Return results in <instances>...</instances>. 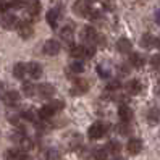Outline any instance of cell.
Returning <instances> with one entry per match:
<instances>
[{
	"mask_svg": "<svg viewBox=\"0 0 160 160\" xmlns=\"http://www.w3.org/2000/svg\"><path fill=\"white\" fill-rule=\"evenodd\" d=\"M108 128H110V125H105V123H100V121H97V123L91 125V128H89V131H88V136H89L91 141H97V139H100L102 136L107 134Z\"/></svg>",
	"mask_w": 160,
	"mask_h": 160,
	"instance_id": "obj_1",
	"label": "cell"
},
{
	"mask_svg": "<svg viewBox=\"0 0 160 160\" xmlns=\"http://www.w3.org/2000/svg\"><path fill=\"white\" fill-rule=\"evenodd\" d=\"M91 12H92V8L89 7L88 0H76L73 5V13L79 18H89Z\"/></svg>",
	"mask_w": 160,
	"mask_h": 160,
	"instance_id": "obj_2",
	"label": "cell"
},
{
	"mask_svg": "<svg viewBox=\"0 0 160 160\" xmlns=\"http://www.w3.org/2000/svg\"><path fill=\"white\" fill-rule=\"evenodd\" d=\"M16 29H18V34H20L21 39H31L32 34H34L32 24H31L29 21H26V20H23V21L18 23V28H16Z\"/></svg>",
	"mask_w": 160,
	"mask_h": 160,
	"instance_id": "obj_3",
	"label": "cell"
},
{
	"mask_svg": "<svg viewBox=\"0 0 160 160\" xmlns=\"http://www.w3.org/2000/svg\"><path fill=\"white\" fill-rule=\"evenodd\" d=\"M45 20H47V23L50 24V28H53V29H55V28L58 26L60 20H62V10H60V8H52V10L47 12Z\"/></svg>",
	"mask_w": 160,
	"mask_h": 160,
	"instance_id": "obj_4",
	"label": "cell"
},
{
	"mask_svg": "<svg viewBox=\"0 0 160 160\" xmlns=\"http://www.w3.org/2000/svg\"><path fill=\"white\" fill-rule=\"evenodd\" d=\"M89 91V82L86 79H74V84H73V88H71V94L73 96H82V94H86Z\"/></svg>",
	"mask_w": 160,
	"mask_h": 160,
	"instance_id": "obj_5",
	"label": "cell"
},
{
	"mask_svg": "<svg viewBox=\"0 0 160 160\" xmlns=\"http://www.w3.org/2000/svg\"><path fill=\"white\" fill-rule=\"evenodd\" d=\"M42 50L45 55H49V57H53V55H57L60 52V42L55 41V39H49L44 42V47Z\"/></svg>",
	"mask_w": 160,
	"mask_h": 160,
	"instance_id": "obj_6",
	"label": "cell"
},
{
	"mask_svg": "<svg viewBox=\"0 0 160 160\" xmlns=\"http://www.w3.org/2000/svg\"><path fill=\"white\" fill-rule=\"evenodd\" d=\"M126 149H128V152L131 155H138L141 150H142V141H141L139 138H131L128 141V144H126Z\"/></svg>",
	"mask_w": 160,
	"mask_h": 160,
	"instance_id": "obj_7",
	"label": "cell"
},
{
	"mask_svg": "<svg viewBox=\"0 0 160 160\" xmlns=\"http://www.w3.org/2000/svg\"><path fill=\"white\" fill-rule=\"evenodd\" d=\"M118 117H120L121 121L131 123V120H133L134 113H133V110H131V107H128L126 103H121V105L118 107Z\"/></svg>",
	"mask_w": 160,
	"mask_h": 160,
	"instance_id": "obj_8",
	"label": "cell"
},
{
	"mask_svg": "<svg viewBox=\"0 0 160 160\" xmlns=\"http://www.w3.org/2000/svg\"><path fill=\"white\" fill-rule=\"evenodd\" d=\"M37 92L42 99H52L53 94H55V88L49 82H42L41 86H37Z\"/></svg>",
	"mask_w": 160,
	"mask_h": 160,
	"instance_id": "obj_9",
	"label": "cell"
},
{
	"mask_svg": "<svg viewBox=\"0 0 160 160\" xmlns=\"http://www.w3.org/2000/svg\"><path fill=\"white\" fill-rule=\"evenodd\" d=\"M96 37H97V31H96V28H94V26H84L82 28V31H81V39L82 41L94 44Z\"/></svg>",
	"mask_w": 160,
	"mask_h": 160,
	"instance_id": "obj_10",
	"label": "cell"
},
{
	"mask_svg": "<svg viewBox=\"0 0 160 160\" xmlns=\"http://www.w3.org/2000/svg\"><path fill=\"white\" fill-rule=\"evenodd\" d=\"M28 74H29L32 79H41L42 78V67H41V63H37V62L28 63Z\"/></svg>",
	"mask_w": 160,
	"mask_h": 160,
	"instance_id": "obj_11",
	"label": "cell"
},
{
	"mask_svg": "<svg viewBox=\"0 0 160 160\" xmlns=\"http://www.w3.org/2000/svg\"><path fill=\"white\" fill-rule=\"evenodd\" d=\"M141 47L142 49H152V47H157V37L152 36V34H142V37H141V41H139Z\"/></svg>",
	"mask_w": 160,
	"mask_h": 160,
	"instance_id": "obj_12",
	"label": "cell"
},
{
	"mask_svg": "<svg viewBox=\"0 0 160 160\" xmlns=\"http://www.w3.org/2000/svg\"><path fill=\"white\" fill-rule=\"evenodd\" d=\"M129 63H131V67H134V68H142L144 67V63H146V58H144V55L142 53H138V52H131L129 53Z\"/></svg>",
	"mask_w": 160,
	"mask_h": 160,
	"instance_id": "obj_13",
	"label": "cell"
},
{
	"mask_svg": "<svg viewBox=\"0 0 160 160\" xmlns=\"http://www.w3.org/2000/svg\"><path fill=\"white\" fill-rule=\"evenodd\" d=\"M2 26L5 28V29H15V28L18 26V20H16V16L12 15V13H5L3 18H2Z\"/></svg>",
	"mask_w": 160,
	"mask_h": 160,
	"instance_id": "obj_14",
	"label": "cell"
},
{
	"mask_svg": "<svg viewBox=\"0 0 160 160\" xmlns=\"http://www.w3.org/2000/svg\"><path fill=\"white\" fill-rule=\"evenodd\" d=\"M73 37H74V28H73L71 24H67V26H63L62 29H60V39H62V41L71 44Z\"/></svg>",
	"mask_w": 160,
	"mask_h": 160,
	"instance_id": "obj_15",
	"label": "cell"
},
{
	"mask_svg": "<svg viewBox=\"0 0 160 160\" xmlns=\"http://www.w3.org/2000/svg\"><path fill=\"white\" fill-rule=\"evenodd\" d=\"M117 49L121 53H131L133 44H131V41L128 39V37H120V39L117 41Z\"/></svg>",
	"mask_w": 160,
	"mask_h": 160,
	"instance_id": "obj_16",
	"label": "cell"
},
{
	"mask_svg": "<svg viewBox=\"0 0 160 160\" xmlns=\"http://www.w3.org/2000/svg\"><path fill=\"white\" fill-rule=\"evenodd\" d=\"M146 118H147V123L149 125H157L158 121H160V108L158 107H150L147 110Z\"/></svg>",
	"mask_w": 160,
	"mask_h": 160,
	"instance_id": "obj_17",
	"label": "cell"
},
{
	"mask_svg": "<svg viewBox=\"0 0 160 160\" xmlns=\"http://www.w3.org/2000/svg\"><path fill=\"white\" fill-rule=\"evenodd\" d=\"M126 91H128V94H131V96H138V94L142 92V84H141V81H138V79H131L126 84Z\"/></svg>",
	"mask_w": 160,
	"mask_h": 160,
	"instance_id": "obj_18",
	"label": "cell"
},
{
	"mask_svg": "<svg viewBox=\"0 0 160 160\" xmlns=\"http://www.w3.org/2000/svg\"><path fill=\"white\" fill-rule=\"evenodd\" d=\"M41 2L39 0H28V3H26V12L28 15H31V16H36V15H39L41 13Z\"/></svg>",
	"mask_w": 160,
	"mask_h": 160,
	"instance_id": "obj_19",
	"label": "cell"
},
{
	"mask_svg": "<svg viewBox=\"0 0 160 160\" xmlns=\"http://www.w3.org/2000/svg\"><path fill=\"white\" fill-rule=\"evenodd\" d=\"M3 100L5 103H8V105H16L18 102H20V92L18 91H8L3 94Z\"/></svg>",
	"mask_w": 160,
	"mask_h": 160,
	"instance_id": "obj_20",
	"label": "cell"
},
{
	"mask_svg": "<svg viewBox=\"0 0 160 160\" xmlns=\"http://www.w3.org/2000/svg\"><path fill=\"white\" fill-rule=\"evenodd\" d=\"M28 73V65L23 63V62H18L15 67H13V76L18 78V79H23Z\"/></svg>",
	"mask_w": 160,
	"mask_h": 160,
	"instance_id": "obj_21",
	"label": "cell"
},
{
	"mask_svg": "<svg viewBox=\"0 0 160 160\" xmlns=\"http://www.w3.org/2000/svg\"><path fill=\"white\" fill-rule=\"evenodd\" d=\"M21 92L24 94L26 97H32V96H36V92H37V86H36L34 82L28 81V82H24V84H23Z\"/></svg>",
	"mask_w": 160,
	"mask_h": 160,
	"instance_id": "obj_22",
	"label": "cell"
},
{
	"mask_svg": "<svg viewBox=\"0 0 160 160\" xmlns=\"http://www.w3.org/2000/svg\"><path fill=\"white\" fill-rule=\"evenodd\" d=\"M53 115H55V110L50 107V103H47V105H44L39 110V118L41 120H50Z\"/></svg>",
	"mask_w": 160,
	"mask_h": 160,
	"instance_id": "obj_23",
	"label": "cell"
},
{
	"mask_svg": "<svg viewBox=\"0 0 160 160\" xmlns=\"http://www.w3.org/2000/svg\"><path fill=\"white\" fill-rule=\"evenodd\" d=\"M70 70L73 73H82L84 71V62H82V58H74L70 63Z\"/></svg>",
	"mask_w": 160,
	"mask_h": 160,
	"instance_id": "obj_24",
	"label": "cell"
},
{
	"mask_svg": "<svg viewBox=\"0 0 160 160\" xmlns=\"http://www.w3.org/2000/svg\"><path fill=\"white\" fill-rule=\"evenodd\" d=\"M97 73H99V76H100V78H105V79H108L110 73H112V70H110V65H107V63H100L99 67H97Z\"/></svg>",
	"mask_w": 160,
	"mask_h": 160,
	"instance_id": "obj_25",
	"label": "cell"
},
{
	"mask_svg": "<svg viewBox=\"0 0 160 160\" xmlns=\"http://www.w3.org/2000/svg\"><path fill=\"white\" fill-rule=\"evenodd\" d=\"M70 53L74 58H82L84 57V45H71Z\"/></svg>",
	"mask_w": 160,
	"mask_h": 160,
	"instance_id": "obj_26",
	"label": "cell"
},
{
	"mask_svg": "<svg viewBox=\"0 0 160 160\" xmlns=\"http://www.w3.org/2000/svg\"><path fill=\"white\" fill-rule=\"evenodd\" d=\"M92 155H94V160H107L108 150H107V147H103V149H96Z\"/></svg>",
	"mask_w": 160,
	"mask_h": 160,
	"instance_id": "obj_27",
	"label": "cell"
},
{
	"mask_svg": "<svg viewBox=\"0 0 160 160\" xmlns=\"http://www.w3.org/2000/svg\"><path fill=\"white\" fill-rule=\"evenodd\" d=\"M107 150H108V152H112V154H118L120 150H121V144L118 142V141L112 139V141H108V144H107Z\"/></svg>",
	"mask_w": 160,
	"mask_h": 160,
	"instance_id": "obj_28",
	"label": "cell"
},
{
	"mask_svg": "<svg viewBox=\"0 0 160 160\" xmlns=\"http://www.w3.org/2000/svg\"><path fill=\"white\" fill-rule=\"evenodd\" d=\"M131 131H133V128H131V123H126V121H121L120 126H118V133L121 136H128Z\"/></svg>",
	"mask_w": 160,
	"mask_h": 160,
	"instance_id": "obj_29",
	"label": "cell"
},
{
	"mask_svg": "<svg viewBox=\"0 0 160 160\" xmlns=\"http://www.w3.org/2000/svg\"><path fill=\"white\" fill-rule=\"evenodd\" d=\"M3 160H20V152L15 149H8L3 154Z\"/></svg>",
	"mask_w": 160,
	"mask_h": 160,
	"instance_id": "obj_30",
	"label": "cell"
},
{
	"mask_svg": "<svg viewBox=\"0 0 160 160\" xmlns=\"http://www.w3.org/2000/svg\"><path fill=\"white\" fill-rule=\"evenodd\" d=\"M120 88H121V82H120V79H110V81L107 82V89H108V92L120 91Z\"/></svg>",
	"mask_w": 160,
	"mask_h": 160,
	"instance_id": "obj_31",
	"label": "cell"
},
{
	"mask_svg": "<svg viewBox=\"0 0 160 160\" xmlns=\"http://www.w3.org/2000/svg\"><path fill=\"white\" fill-rule=\"evenodd\" d=\"M23 118L28 121H32V123H37V115L34 110H24L23 112Z\"/></svg>",
	"mask_w": 160,
	"mask_h": 160,
	"instance_id": "obj_32",
	"label": "cell"
},
{
	"mask_svg": "<svg viewBox=\"0 0 160 160\" xmlns=\"http://www.w3.org/2000/svg\"><path fill=\"white\" fill-rule=\"evenodd\" d=\"M50 107L55 110V113H58V112H62L65 108V102L63 100H52L50 102Z\"/></svg>",
	"mask_w": 160,
	"mask_h": 160,
	"instance_id": "obj_33",
	"label": "cell"
},
{
	"mask_svg": "<svg viewBox=\"0 0 160 160\" xmlns=\"http://www.w3.org/2000/svg\"><path fill=\"white\" fill-rule=\"evenodd\" d=\"M94 53H96V44H91L88 47H84V57L86 58H92Z\"/></svg>",
	"mask_w": 160,
	"mask_h": 160,
	"instance_id": "obj_34",
	"label": "cell"
},
{
	"mask_svg": "<svg viewBox=\"0 0 160 160\" xmlns=\"http://www.w3.org/2000/svg\"><path fill=\"white\" fill-rule=\"evenodd\" d=\"M150 65H152L157 71H160V53L152 55V58H150Z\"/></svg>",
	"mask_w": 160,
	"mask_h": 160,
	"instance_id": "obj_35",
	"label": "cell"
},
{
	"mask_svg": "<svg viewBox=\"0 0 160 160\" xmlns=\"http://www.w3.org/2000/svg\"><path fill=\"white\" fill-rule=\"evenodd\" d=\"M89 18H91V21L99 23V21H102V13H100L99 10H92L91 15H89Z\"/></svg>",
	"mask_w": 160,
	"mask_h": 160,
	"instance_id": "obj_36",
	"label": "cell"
},
{
	"mask_svg": "<svg viewBox=\"0 0 160 160\" xmlns=\"http://www.w3.org/2000/svg\"><path fill=\"white\" fill-rule=\"evenodd\" d=\"M129 71H131V68L128 67V63H121L120 67H118V73L121 74V76H128Z\"/></svg>",
	"mask_w": 160,
	"mask_h": 160,
	"instance_id": "obj_37",
	"label": "cell"
},
{
	"mask_svg": "<svg viewBox=\"0 0 160 160\" xmlns=\"http://www.w3.org/2000/svg\"><path fill=\"white\" fill-rule=\"evenodd\" d=\"M94 44H96V47H97V45H99V47H105V37H103L102 34H97Z\"/></svg>",
	"mask_w": 160,
	"mask_h": 160,
	"instance_id": "obj_38",
	"label": "cell"
},
{
	"mask_svg": "<svg viewBox=\"0 0 160 160\" xmlns=\"http://www.w3.org/2000/svg\"><path fill=\"white\" fill-rule=\"evenodd\" d=\"M10 3L15 8H21V7H24L28 3V0H10Z\"/></svg>",
	"mask_w": 160,
	"mask_h": 160,
	"instance_id": "obj_39",
	"label": "cell"
},
{
	"mask_svg": "<svg viewBox=\"0 0 160 160\" xmlns=\"http://www.w3.org/2000/svg\"><path fill=\"white\" fill-rule=\"evenodd\" d=\"M103 8L108 10V12H113L115 10V3L112 2V0H107V2H103Z\"/></svg>",
	"mask_w": 160,
	"mask_h": 160,
	"instance_id": "obj_40",
	"label": "cell"
},
{
	"mask_svg": "<svg viewBox=\"0 0 160 160\" xmlns=\"http://www.w3.org/2000/svg\"><path fill=\"white\" fill-rule=\"evenodd\" d=\"M12 3H8V2H5V0H0V12H3V13H7V10H8V7H10Z\"/></svg>",
	"mask_w": 160,
	"mask_h": 160,
	"instance_id": "obj_41",
	"label": "cell"
},
{
	"mask_svg": "<svg viewBox=\"0 0 160 160\" xmlns=\"http://www.w3.org/2000/svg\"><path fill=\"white\" fill-rule=\"evenodd\" d=\"M10 121H12L13 125H18V123H20V118H18V115H12L10 117Z\"/></svg>",
	"mask_w": 160,
	"mask_h": 160,
	"instance_id": "obj_42",
	"label": "cell"
},
{
	"mask_svg": "<svg viewBox=\"0 0 160 160\" xmlns=\"http://www.w3.org/2000/svg\"><path fill=\"white\" fill-rule=\"evenodd\" d=\"M155 23H157V24H160V8L155 12Z\"/></svg>",
	"mask_w": 160,
	"mask_h": 160,
	"instance_id": "obj_43",
	"label": "cell"
},
{
	"mask_svg": "<svg viewBox=\"0 0 160 160\" xmlns=\"http://www.w3.org/2000/svg\"><path fill=\"white\" fill-rule=\"evenodd\" d=\"M110 160H125L123 157H118V154H115V157H112Z\"/></svg>",
	"mask_w": 160,
	"mask_h": 160,
	"instance_id": "obj_44",
	"label": "cell"
},
{
	"mask_svg": "<svg viewBox=\"0 0 160 160\" xmlns=\"http://www.w3.org/2000/svg\"><path fill=\"white\" fill-rule=\"evenodd\" d=\"M155 92H157V94H158V96H160V82L157 84V88H155Z\"/></svg>",
	"mask_w": 160,
	"mask_h": 160,
	"instance_id": "obj_45",
	"label": "cell"
},
{
	"mask_svg": "<svg viewBox=\"0 0 160 160\" xmlns=\"http://www.w3.org/2000/svg\"><path fill=\"white\" fill-rule=\"evenodd\" d=\"M157 47H158V49H160V39H157Z\"/></svg>",
	"mask_w": 160,
	"mask_h": 160,
	"instance_id": "obj_46",
	"label": "cell"
},
{
	"mask_svg": "<svg viewBox=\"0 0 160 160\" xmlns=\"http://www.w3.org/2000/svg\"><path fill=\"white\" fill-rule=\"evenodd\" d=\"M88 2H99V0H88Z\"/></svg>",
	"mask_w": 160,
	"mask_h": 160,
	"instance_id": "obj_47",
	"label": "cell"
},
{
	"mask_svg": "<svg viewBox=\"0 0 160 160\" xmlns=\"http://www.w3.org/2000/svg\"><path fill=\"white\" fill-rule=\"evenodd\" d=\"M158 136H160V133H158Z\"/></svg>",
	"mask_w": 160,
	"mask_h": 160,
	"instance_id": "obj_48",
	"label": "cell"
}]
</instances>
